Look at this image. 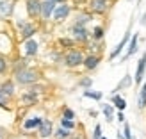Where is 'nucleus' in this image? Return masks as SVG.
I'll list each match as a JSON object with an SVG mask.
<instances>
[{"instance_id":"obj_1","label":"nucleus","mask_w":146,"mask_h":139,"mask_svg":"<svg viewBox=\"0 0 146 139\" xmlns=\"http://www.w3.org/2000/svg\"><path fill=\"white\" fill-rule=\"evenodd\" d=\"M38 78H39V75H38V71H34V70L23 68V70L16 71V80L20 84H34Z\"/></svg>"},{"instance_id":"obj_2","label":"nucleus","mask_w":146,"mask_h":139,"mask_svg":"<svg viewBox=\"0 0 146 139\" xmlns=\"http://www.w3.org/2000/svg\"><path fill=\"white\" fill-rule=\"evenodd\" d=\"M64 63H66V66L75 68L78 64H84V55H82V52H78V50H71V52H68L66 57H64Z\"/></svg>"},{"instance_id":"obj_3","label":"nucleus","mask_w":146,"mask_h":139,"mask_svg":"<svg viewBox=\"0 0 146 139\" xmlns=\"http://www.w3.org/2000/svg\"><path fill=\"white\" fill-rule=\"evenodd\" d=\"M27 13L31 18L41 16V0H27Z\"/></svg>"},{"instance_id":"obj_4","label":"nucleus","mask_w":146,"mask_h":139,"mask_svg":"<svg viewBox=\"0 0 146 139\" xmlns=\"http://www.w3.org/2000/svg\"><path fill=\"white\" fill-rule=\"evenodd\" d=\"M54 11H55V2H52V0L41 2V18L43 20H48L54 14Z\"/></svg>"},{"instance_id":"obj_5","label":"nucleus","mask_w":146,"mask_h":139,"mask_svg":"<svg viewBox=\"0 0 146 139\" xmlns=\"http://www.w3.org/2000/svg\"><path fill=\"white\" fill-rule=\"evenodd\" d=\"M70 14V5L68 4H61L59 7H55V11H54V18L55 21H62L64 18H66Z\"/></svg>"},{"instance_id":"obj_6","label":"nucleus","mask_w":146,"mask_h":139,"mask_svg":"<svg viewBox=\"0 0 146 139\" xmlns=\"http://www.w3.org/2000/svg\"><path fill=\"white\" fill-rule=\"evenodd\" d=\"M144 70H146V54L141 57V61L137 63V70H135V84H141L143 75H144Z\"/></svg>"},{"instance_id":"obj_7","label":"nucleus","mask_w":146,"mask_h":139,"mask_svg":"<svg viewBox=\"0 0 146 139\" xmlns=\"http://www.w3.org/2000/svg\"><path fill=\"white\" fill-rule=\"evenodd\" d=\"M73 36L77 41H86L89 38V32L84 29V25H73Z\"/></svg>"},{"instance_id":"obj_8","label":"nucleus","mask_w":146,"mask_h":139,"mask_svg":"<svg viewBox=\"0 0 146 139\" xmlns=\"http://www.w3.org/2000/svg\"><path fill=\"white\" fill-rule=\"evenodd\" d=\"M107 7H109V5H107V0H91V11L98 13V14L105 13Z\"/></svg>"},{"instance_id":"obj_9","label":"nucleus","mask_w":146,"mask_h":139,"mask_svg":"<svg viewBox=\"0 0 146 139\" xmlns=\"http://www.w3.org/2000/svg\"><path fill=\"white\" fill-rule=\"evenodd\" d=\"M50 134H52V121L43 120V123L39 125V136L41 137H48Z\"/></svg>"},{"instance_id":"obj_10","label":"nucleus","mask_w":146,"mask_h":139,"mask_svg":"<svg viewBox=\"0 0 146 139\" xmlns=\"http://www.w3.org/2000/svg\"><path fill=\"white\" fill-rule=\"evenodd\" d=\"M25 54L27 55H36V54H38V43H36L34 39H27V43H25Z\"/></svg>"},{"instance_id":"obj_11","label":"nucleus","mask_w":146,"mask_h":139,"mask_svg":"<svg viewBox=\"0 0 146 139\" xmlns=\"http://www.w3.org/2000/svg\"><path fill=\"white\" fill-rule=\"evenodd\" d=\"M98 63H100V57L98 55H89L87 59H84V66L87 70H94L98 66Z\"/></svg>"},{"instance_id":"obj_12","label":"nucleus","mask_w":146,"mask_h":139,"mask_svg":"<svg viewBox=\"0 0 146 139\" xmlns=\"http://www.w3.org/2000/svg\"><path fill=\"white\" fill-rule=\"evenodd\" d=\"M36 32V27L31 25V23H23V27H21V38L23 39H31V36Z\"/></svg>"},{"instance_id":"obj_13","label":"nucleus","mask_w":146,"mask_h":139,"mask_svg":"<svg viewBox=\"0 0 146 139\" xmlns=\"http://www.w3.org/2000/svg\"><path fill=\"white\" fill-rule=\"evenodd\" d=\"M137 107H139V109H144V107H146V84L141 87V91H139V98H137Z\"/></svg>"},{"instance_id":"obj_14","label":"nucleus","mask_w":146,"mask_h":139,"mask_svg":"<svg viewBox=\"0 0 146 139\" xmlns=\"http://www.w3.org/2000/svg\"><path fill=\"white\" fill-rule=\"evenodd\" d=\"M41 123H43V120H41V118H32V120L25 121V123H23V127H25V128H39Z\"/></svg>"},{"instance_id":"obj_15","label":"nucleus","mask_w":146,"mask_h":139,"mask_svg":"<svg viewBox=\"0 0 146 139\" xmlns=\"http://www.w3.org/2000/svg\"><path fill=\"white\" fill-rule=\"evenodd\" d=\"M128 38H130V32H127L125 36H123V39H121V43H119V45H118V48H116L114 52L111 54V57H116V55H118V54L121 52V50H123V47H125V43L128 41Z\"/></svg>"},{"instance_id":"obj_16","label":"nucleus","mask_w":146,"mask_h":139,"mask_svg":"<svg viewBox=\"0 0 146 139\" xmlns=\"http://www.w3.org/2000/svg\"><path fill=\"white\" fill-rule=\"evenodd\" d=\"M0 89H2L7 96H11V94L14 93V86H13V82H9V80H7V82H4L2 84V87H0Z\"/></svg>"},{"instance_id":"obj_17","label":"nucleus","mask_w":146,"mask_h":139,"mask_svg":"<svg viewBox=\"0 0 146 139\" xmlns=\"http://www.w3.org/2000/svg\"><path fill=\"white\" fill-rule=\"evenodd\" d=\"M55 137L57 139H68L70 137V128H59V130H57V132H55Z\"/></svg>"},{"instance_id":"obj_18","label":"nucleus","mask_w":146,"mask_h":139,"mask_svg":"<svg viewBox=\"0 0 146 139\" xmlns=\"http://www.w3.org/2000/svg\"><path fill=\"white\" fill-rule=\"evenodd\" d=\"M11 5H13L11 2H0V13H2V14H9L13 11Z\"/></svg>"},{"instance_id":"obj_19","label":"nucleus","mask_w":146,"mask_h":139,"mask_svg":"<svg viewBox=\"0 0 146 139\" xmlns=\"http://www.w3.org/2000/svg\"><path fill=\"white\" fill-rule=\"evenodd\" d=\"M89 20H91L89 14H78V16H77V23H75V25H86Z\"/></svg>"},{"instance_id":"obj_20","label":"nucleus","mask_w":146,"mask_h":139,"mask_svg":"<svg viewBox=\"0 0 146 139\" xmlns=\"http://www.w3.org/2000/svg\"><path fill=\"white\" fill-rule=\"evenodd\" d=\"M135 48H137V34L132 36V41H130V47H128V55H132L135 52Z\"/></svg>"},{"instance_id":"obj_21","label":"nucleus","mask_w":146,"mask_h":139,"mask_svg":"<svg viewBox=\"0 0 146 139\" xmlns=\"http://www.w3.org/2000/svg\"><path fill=\"white\" fill-rule=\"evenodd\" d=\"M112 100H114V104H116V107H118V109H119V111H123V109H125V107H127V102H125V100H123V98H119V96H114Z\"/></svg>"},{"instance_id":"obj_22","label":"nucleus","mask_w":146,"mask_h":139,"mask_svg":"<svg viewBox=\"0 0 146 139\" xmlns=\"http://www.w3.org/2000/svg\"><path fill=\"white\" fill-rule=\"evenodd\" d=\"M91 36L94 39H102V38H104V27H94V31H93Z\"/></svg>"},{"instance_id":"obj_23","label":"nucleus","mask_w":146,"mask_h":139,"mask_svg":"<svg viewBox=\"0 0 146 139\" xmlns=\"http://www.w3.org/2000/svg\"><path fill=\"white\" fill-rule=\"evenodd\" d=\"M0 107H4V109H7V94L0 89Z\"/></svg>"},{"instance_id":"obj_24","label":"nucleus","mask_w":146,"mask_h":139,"mask_svg":"<svg viewBox=\"0 0 146 139\" xmlns=\"http://www.w3.org/2000/svg\"><path fill=\"white\" fill-rule=\"evenodd\" d=\"M104 114L107 116L109 121H112V107H111V105H105V107H104Z\"/></svg>"},{"instance_id":"obj_25","label":"nucleus","mask_w":146,"mask_h":139,"mask_svg":"<svg viewBox=\"0 0 146 139\" xmlns=\"http://www.w3.org/2000/svg\"><path fill=\"white\" fill-rule=\"evenodd\" d=\"M23 102H27V104H34V102H36V94H34V91L29 93V94H25V96H23Z\"/></svg>"},{"instance_id":"obj_26","label":"nucleus","mask_w":146,"mask_h":139,"mask_svg":"<svg viewBox=\"0 0 146 139\" xmlns=\"http://www.w3.org/2000/svg\"><path fill=\"white\" fill-rule=\"evenodd\" d=\"M61 125H62L64 128H73V127H75V123H73L71 120H66V118H64V120L61 121Z\"/></svg>"},{"instance_id":"obj_27","label":"nucleus","mask_w":146,"mask_h":139,"mask_svg":"<svg viewBox=\"0 0 146 139\" xmlns=\"http://www.w3.org/2000/svg\"><path fill=\"white\" fill-rule=\"evenodd\" d=\"M59 43H61V45L62 47H73V39H68V38H62V39H59Z\"/></svg>"},{"instance_id":"obj_28","label":"nucleus","mask_w":146,"mask_h":139,"mask_svg":"<svg viewBox=\"0 0 146 139\" xmlns=\"http://www.w3.org/2000/svg\"><path fill=\"white\" fill-rule=\"evenodd\" d=\"M84 94H86V96H89V98H96V100L102 98V93H91V91H86Z\"/></svg>"},{"instance_id":"obj_29","label":"nucleus","mask_w":146,"mask_h":139,"mask_svg":"<svg viewBox=\"0 0 146 139\" xmlns=\"http://www.w3.org/2000/svg\"><path fill=\"white\" fill-rule=\"evenodd\" d=\"M5 70H7V63L4 57H0V73H5Z\"/></svg>"},{"instance_id":"obj_30","label":"nucleus","mask_w":146,"mask_h":139,"mask_svg":"<svg viewBox=\"0 0 146 139\" xmlns=\"http://www.w3.org/2000/svg\"><path fill=\"white\" fill-rule=\"evenodd\" d=\"M100 137H102V128H100V125H96L94 134H93V139H100Z\"/></svg>"},{"instance_id":"obj_31","label":"nucleus","mask_w":146,"mask_h":139,"mask_svg":"<svg viewBox=\"0 0 146 139\" xmlns=\"http://www.w3.org/2000/svg\"><path fill=\"white\" fill-rule=\"evenodd\" d=\"M73 116H75V114H73L71 109H64V118H66V120H73Z\"/></svg>"},{"instance_id":"obj_32","label":"nucleus","mask_w":146,"mask_h":139,"mask_svg":"<svg viewBox=\"0 0 146 139\" xmlns=\"http://www.w3.org/2000/svg\"><path fill=\"white\" fill-rule=\"evenodd\" d=\"M125 137H127V139H132V134H130V128H128V125H125Z\"/></svg>"},{"instance_id":"obj_33","label":"nucleus","mask_w":146,"mask_h":139,"mask_svg":"<svg viewBox=\"0 0 146 139\" xmlns=\"http://www.w3.org/2000/svg\"><path fill=\"white\" fill-rule=\"evenodd\" d=\"M91 84V78H84L82 82H80V86H89Z\"/></svg>"},{"instance_id":"obj_34","label":"nucleus","mask_w":146,"mask_h":139,"mask_svg":"<svg viewBox=\"0 0 146 139\" xmlns=\"http://www.w3.org/2000/svg\"><path fill=\"white\" fill-rule=\"evenodd\" d=\"M128 84H130V78L127 77V78H125V80H123V82H121V86H128Z\"/></svg>"},{"instance_id":"obj_35","label":"nucleus","mask_w":146,"mask_h":139,"mask_svg":"<svg viewBox=\"0 0 146 139\" xmlns=\"http://www.w3.org/2000/svg\"><path fill=\"white\" fill-rule=\"evenodd\" d=\"M118 120H119V121H121V123H123V121H125V116H123V114H121V112H119V114H118Z\"/></svg>"},{"instance_id":"obj_36","label":"nucleus","mask_w":146,"mask_h":139,"mask_svg":"<svg viewBox=\"0 0 146 139\" xmlns=\"http://www.w3.org/2000/svg\"><path fill=\"white\" fill-rule=\"evenodd\" d=\"M52 2H55V4H64L66 0H52Z\"/></svg>"},{"instance_id":"obj_37","label":"nucleus","mask_w":146,"mask_h":139,"mask_svg":"<svg viewBox=\"0 0 146 139\" xmlns=\"http://www.w3.org/2000/svg\"><path fill=\"white\" fill-rule=\"evenodd\" d=\"M102 139H105V137H102Z\"/></svg>"},{"instance_id":"obj_38","label":"nucleus","mask_w":146,"mask_h":139,"mask_svg":"<svg viewBox=\"0 0 146 139\" xmlns=\"http://www.w3.org/2000/svg\"><path fill=\"white\" fill-rule=\"evenodd\" d=\"M107 2H109V0H107Z\"/></svg>"}]
</instances>
